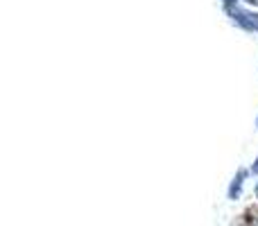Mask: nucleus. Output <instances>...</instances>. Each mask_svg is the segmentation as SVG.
I'll use <instances>...</instances> for the list:
<instances>
[{"instance_id":"nucleus-1","label":"nucleus","mask_w":258,"mask_h":226,"mask_svg":"<svg viewBox=\"0 0 258 226\" xmlns=\"http://www.w3.org/2000/svg\"><path fill=\"white\" fill-rule=\"evenodd\" d=\"M233 18H236L238 25H242L245 30H254L258 32V14H251V12H242V9H227Z\"/></svg>"},{"instance_id":"nucleus-2","label":"nucleus","mask_w":258,"mask_h":226,"mask_svg":"<svg viewBox=\"0 0 258 226\" xmlns=\"http://www.w3.org/2000/svg\"><path fill=\"white\" fill-rule=\"evenodd\" d=\"M242 177H245V172H238V177L233 179V186H231V190H229L231 192V197L238 195V188H240V183H242Z\"/></svg>"},{"instance_id":"nucleus-3","label":"nucleus","mask_w":258,"mask_h":226,"mask_svg":"<svg viewBox=\"0 0 258 226\" xmlns=\"http://www.w3.org/2000/svg\"><path fill=\"white\" fill-rule=\"evenodd\" d=\"M233 3H236V0H224V7L231 9V7H233Z\"/></svg>"},{"instance_id":"nucleus-4","label":"nucleus","mask_w":258,"mask_h":226,"mask_svg":"<svg viewBox=\"0 0 258 226\" xmlns=\"http://www.w3.org/2000/svg\"><path fill=\"white\" fill-rule=\"evenodd\" d=\"M251 172H256V174H258V159L254 161V168H251Z\"/></svg>"},{"instance_id":"nucleus-5","label":"nucleus","mask_w":258,"mask_h":226,"mask_svg":"<svg viewBox=\"0 0 258 226\" xmlns=\"http://www.w3.org/2000/svg\"><path fill=\"white\" fill-rule=\"evenodd\" d=\"M245 3L247 5H256V7H258V0H245Z\"/></svg>"},{"instance_id":"nucleus-6","label":"nucleus","mask_w":258,"mask_h":226,"mask_svg":"<svg viewBox=\"0 0 258 226\" xmlns=\"http://www.w3.org/2000/svg\"><path fill=\"white\" fill-rule=\"evenodd\" d=\"M256 127H258V120H256Z\"/></svg>"}]
</instances>
